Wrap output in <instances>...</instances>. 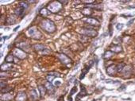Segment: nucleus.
<instances>
[{"mask_svg": "<svg viewBox=\"0 0 135 101\" xmlns=\"http://www.w3.org/2000/svg\"><path fill=\"white\" fill-rule=\"evenodd\" d=\"M18 47H19L22 50V49L25 50L26 52L29 51V45L28 43H26V42H21L20 44L18 45Z\"/></svg>", "mask_w": 135, "mask_h": 101, "instance_id": "dca6fc26", "label": "nucleus"}, {"mask_svg": "<svg viewBox=\"0 0 135 101\" xmlns=\"http://www.w3.org/2000/svg\"><path fill=\"white\" fill-rule=\"evenodd\" d=\"M57 57L59 58V60L61 61L62 64L65 65H69L72 63V60L64 53H58Z\"/></svg>", "mask_w": 135, "mask_h": 101, "instance_id": "39448f33", "label": "nucleus"}, {"mask_svg": "<svg viewBox=\"0 0 135 101\" xmlns=\"http://www.w3.org/2000/svg\"><path fill=\"white\" fill-rule=\"evenodd\" d=\"M13 68V65L11 63H3L1 65V71L4 72V71H8V70H11Z\"/></svg>", "mask_w": 135, "mask_h": 101, "instance_id": "f8f14e48", "label": "nucleus"}, {"mask_svg": "<svg viewBox=\"0 0 135 101\" xmlns=\"http://www.w3.org/2000/svg\"><path fill=\"white\" fill-rule=\"evenodd\" d=\"M134 19H132V20H130V21H129V22H128V26H129V25H130V24L132 23V22H134Z\"/></svg>", "mask_w": 135, "mask_h": 101, "instance_id": "a19ab883", "label": "nucleus"}, {"mask_svg": "<svg viewBox=\"0 0 135 101\" xmlns=\"http://www.w3.org/2000/svg\"><path fill=\"white\" fill-rule=\"evenodd\" d=\"M6 83H3L2 81H1V88H4L6 87Z\"/></svg>", "mask_w": 135, "mask_h": 101, "instance_id": "e433bc0d", "label": "nucleus"}, {"mask_svg": "<svg viewBox=\"0 0 135 101\" xmlns=\"http://www.w3.org/2000/svg\"><path fill=\"white\" fill-rule=\"evenodd\" d=\"M11 90H13V88L11 87H5L4 88H2L1 89V92L2 94H6V93H9V92H11Z\"/></svg>", "mask_w": 135, "mask_h": 101, "instance_id": "bb28decb", "label": "nucleus"}, {"mask_svg": "<svg viewBox=\"0 0 135 101\" xmlns=\"http://www.w3.org/2000/svg\"><path fill=\"white\" fill-rule=\"evenodd\" d=\"M86 7H88V8H93L95 10H101L103 9V6L101 4H96V5H93V4H89L88 6H87Z\"/></svg>", "mask_w": 135, "mask_h": 101, "instance_id": "4be33fe9", "label": "nucleus"}, {"mask_svg": "<svg viewBox=\"0 0 135 101\" xmlns=\"http://www.w3.org/2000/svg\"><path fill=\"white\" fill-rule=\"evenodd\" d=\"M30 98H31V99L34 100V101H35V100H37L38 95H37L36 90H34V89L31 90V92H30Z\"/></svg>", "mask_w": 135, "mask_h": 101, "instance_id": "aec40b11", "label": "nucleus"}, {"mask_svg": "<svg viewBox=\"0 0 135 101\" xmlns=\"http://www.w3.org/2000/svg\"><path fill=\"white\" fill-rule=\"evenodd\" d=\"M126 84H122L120 88H118V92H122V91H124L125 89H126Z\"/></svg>", "mask_w": 135, "mask_h": 101, "instance_id": "473e14b6", "label": "nucleus"}, {"mask_svg": "<svg viewBox=\"0 0 135 101\" xmlns=\"http://www.w3.org/2000/svg\"><path fill=\"white\" fill-rule=\"evenodd\" d=\"M82 2H84V3H92L94 1H83Z\"/></svg>", "mask_w": 135, "mask_h": 101, "instance_id": "58836bf2", "label": "nucleus"}, {"mask_svg": "<svg viewBox=\"0 0 135 101\" xmlns=\"http://www.w3.org/2000/svg\"><path fill=\"white\" fill-rule=\"evenodd\" d=\"M42 53L43 54H49V53H50V51H49V49H44V50H43V51H42Z\"/></svg>", "mask_w": 135, "mask_h": 101, "instance_id": "f704fd0d", "label": "nucleus"}, {"mask_svg": "<svg viewBox=\"0 0 135 101\" xmlns=\"http://www.w3.org/2000/svg\"><path fill=\"white\" fill-rule=\"evenodd\" d=\"M5 61L6 63H11L14 61V55L13 54H8L6 56V57L5 58Z\"/></svg>", "mask_w": 135, "mask_h": 101, "instance_id": "b1692460", "label": "nucleus"}, {"mask_svg": "<svg viewBox=\"0 0 135 101\" xmlns=\"http://www.w3.org/2000/svg\"><path fill=\"white\" fill-rule=\"evenodd\" d=\"M92 13H93L92 10L91 8H88V7H85L82 11V14H83L84 15H91Z\"/></svg>", "mask_w": 135, "mask_h": 101, "instance_id": "5701e85b", "label": "nucleus"}, {"mask_svg": "<svg viewBox=\"0 0 135 101\" xmlns=\"http://www.w3.org/2000/svg\"><path fill=\"white\" fill-rule=\"evenodd\" d=\"M13 55L18 57V59H22V60L25 59V58L26 57V53H25L23 50H22L21 49H18V48L15 49L14 51H13Z\"/></svg>", "mask_w": 135, "mask_h": 101, "instance_id": "423d86ee", "label": "nucleus"}, {"mask_svg": "<svg viewBox=\"0 0 135 101\" xmlns=\"http://www.w3.org/2000/svg\"><path fill=\"white\" fill-rule=\"evenodd\" d=\"M61 9H62V5L60 3L59 1L52 2L48 5V10L50 12H52V13H57Z\"/></svg>", "mask_w": 135, "mask_h": 101, "instance_id": "f03ea898", "label": "nucleus"}, {"mask_svg": "<svg viewBox=\"0 0 135 101\" xmlns=\"http://www.w3.org/2000/svg\"><path fill=\"white\" fill-rule=\"evenodd\" d=\"M77 90H78L77 87H76V86H74V87L72 88V89H71V91H70V93H69L70 96H72V95L75 94L76 92H77Z\"/></svg>", "mask_w": 135, "mask_h": 101, "instance_id": "c756f323", "label": "nucleus"}, {"mask_svg": "<svg viewBox=\"0 0 135 101\" xmlns=\"http://www.w3.org/2000/svg\"><path fill=\"white\" fill-rule=\"evenodd\" d=\"M6 22H7V23H8L9 25H13L15 22H16V19H15V18L14 16H12V17L8 18Z\"/></svg>", "mask_w": 135, "mask_h": 101, "instance_id": "cd10ccee", "label": "nucleus"}, {"mask_svg": "<svg viewBox=\"0 0 135 101\" xmlns=\"http://www.w3.org/2000/svg\"><path fill=\"white\" fill-rule=\"evenodd\" d=\"M26 100V94L25 92H20L16 95V101H25Z\"/></svg>", "mask_w": 135, "mask_h": 101, "instance_id": "9b49d317", "label": "nucleus"}, {"mask_svg": "<svg viewBox=\"0 0 135 101\" xmlns=\"http://www.w3.org/2000/svg\"><path fill=\"white\" fill-rule=\"evenodd\" d=\"M123 26H124V25H123V24H122V23H118V24H117L116 28H117V30H121L123 28Z\"/></svg>", "mask_w": 135, "mask_h": 101, "instance_id": "2f4dec72", "label": "nucleus"}, {"mask_svg": "<svg viewBox=\"0 0 135 101\" xmlns=\"http://www.w3.org/2000/svg\"><path fill=\"white\" fill-rule=\"evenodd\" d=\"M45 88H46L47 92H49V93H51V94L54 93L55 88H54V86H53L52 84H51L50 82H46V83H45Z\"/></svg>", "mask_w": 135, "mask_h": 101, "instance_id": "4468645a", "label": "nucleus"}, {"mask_svg": "<svg viewBox=\"0 0 135 101\" xmlns=\"http://www.w3.org/2000/svg\"><path fill=\"white\" fill-rule=\"evenodd\" d=\"M27 7H28V4L26 2H20L18 8L16 10V14L18 16H21V15H22V14L24 13L25 10L26 9Z\"/></svg>", "mask_w": 135, "mask_h": 101, "instance_id": "0eeeda50", "label": "nucleus"}, {"mask_svg": "<svg viewBox=\"0 0 135 101\" xmlns=\"http://www.w3.org/2000/svg\"><path fill=\"white\" fill-rule=\"evenodd\" d=\"M114 56V53L111 51V50H108V51H106L105 53L103 54V58L104 59H110L112 57Z\"/></svg>", "mask_w": 135, "mask_h": 101, "instance_id": "412c9836", "label": "nucleus"}, {"mask_svg": "<svg viewBox=\"0 0 135 101\" xmlns=\"http://www.w3.org/2000/svg\"><path fill=\"white\" fill-rule=\"evenodd\" d=\"M116 72H118L117 71V66L114 65H110L109 67H107V69H106V73L112 77V76H114L116 74Z\"/></svg>", "mask_w": 135, "mask_h": 101, "instance_id": "6e6552de", "label": "nucleus"}, {"mask_svg": "<svg viewBox=\"0 0 135 101\" xmlns=\"http://www.w3.org/2000/svg\"><path fill=\"white\" fill-rule=\"evenodd\" d=\"M28 34L32 38L36 39V40H39L41 38V33L39 30L37 29V27H31L29 30H28Z\"/></svg>", "mask_w": 135, "mask_h": 101, "instance_id": "7ed1b4c3", "label": "nucleus"}, {"mask_svg": "<svg viewBox=\"0 0 135 101\" xmlns=\"http://www.w3.org/2000/svg\"><path fill=\"white\" fill-rule=\"evenodd\" d=\"M38 90H39V92H40L41 96L45 95L47 92V89L45 85H39V86H38Z\"/></svg>", "mask_w": 135, "mask_h": 101, "instance_id": "a211bd4d", "label": "nucleus"}, {"mask_svg": "<svg viewBox=\"0 0 135 101\" xmlns=\"http://www.w3.org/2000/svg\"><path fill=\"white\" fill-rule=\"evenodd\" d=\"M40 12H41V15H43L44 17H46L47 15L49 14L50 11H48L46 9H42Z\"/></svg>", "mask_w": 135, "mask_h": 101, "instance_id": "7c9ffc66", "label": "nucleus"}, {"mask_svg": "<svg viewBox=\"0 0 135 101\" xmlns=\"http://www.w3.org/2000/svg\"><path fill=\"white\" fill-rule=\"evenodd\" d=\"M90 68L91 66H86L84 69H82V72H81V74H80V80H83V78H84L85 77V75L89 72V70H90Z\"/></svg>", "mask_w": 135, "mask_h": 101, "instance_id": "f3484780", "label": "nucleus"}, {"mask_svg": "<svg viewBox=\"0 0 135 101\" xmlns=\"http://www.w3.org/2000/svg\"><path fill=\"white\" fill-rule=\"evenodd\" d=\"M41 27L48 33L49 34H53L57 30V27H56L55 24L53 23V22H52L49 19H43L41 22Z\"/></svg>", "mask_w": 135, "mask_h": 101, "instance_id": "f257e3e1", "label": "nucleus"}, {"mask_svg": "<svg viewBox=\"0 0 135 101\" xmlns=\"http://www.w3.org/2000/svg\"><path fill=\"white\" fill-rule=\"evenodd\" d=\"M47 80H48V82H50V83H52V81L53 80H54V78H55V76L54 75H53L52 73H49V75L47 76Z\"/></svg>", "mask_w": 135, "mask_h": 101, "instance_id": "c85d7f7f", "label": "nucleus"}, {"mask_svg": "<svg viewBox=\"0 0 135 101\" xmlns=\"http://www.w3.org/2000/svg\"><path fill=\"white\" fill-rule=\"evenodd\" d=\"M68 101H72V96H68Z\"/></svg>", "mask_w": 135, "mask_h": 101, "instance_id": "37998d69", "label": "nucleus"}, {"mask_svg": "<svg viewBox=\"0 0 135 101\" xmlns=\"http://www.w3.org/2000/svg\"><path fill=\"white\" fill-rule=\"evenodd\" d=\"M34 48L35 50H37V51H40V50H44L45 45L42 44H36L34 45Z\"/></svg>", "mask_w": 135, "mask_h": 101, "instance_id": "393cba45", "label": "nucleus"}, {"mask_svg": "<svg viewBox=\"0 0 135 101\" xmlns=\"http://www.w3.org/2000/svg\"><path fill=\"white\" fill-rule=\"evenodd\" d=\"M59 2H60V3L61 4V5L62 4H67L68 2V1H59Z\"/></svg>", "mask_w": 135, "mask_h": 101, "instance_id": "4c0bfd02", "label": "nucleus"}, {"mask_svg": "<svg viewBox=\"0 0 135 101\" xmlns=\"http://www.w3.org/2000/svg\"><path fill=\"white\" fill-rule=\"evenodd\" d=\"M111 51H112L114 53H119L123 52V48L120 45H114L111 47Z\"/></svg>", "mask_w": 135, "mask_h": 101, "instance_id": "ddd939ff", "label": "nucleus"}, {"mask_svg": "<svg viewBox=\"0 0 135 101\" xmlns=\"http://www.w3.org/2000/svg\"><path fill=\"white\" fill-rule=\"evenodd\" d=\"M4 37H1V45H2V44H3V42H4Z\"/></svg>", "mask_w": 135, "mask_h": 101, "instance_id": "ea45409f", "label": "nucleus"}, {"mask_svg": "<svg viewBox=\"0 0 135 101\" xmlns=\"http://www.w3.org/2000/svg\"><path fill=\"white\" fill-rule=\"evenodd\" d=\"M80 33L87 37H96L98 35V32L96 30H90L88 28H83L82 30H80Z\"/></svg>", "mask_w": 135, "mask_h": 101, "instance_id": "20e7f679", "label": "nucleus"}, {"mask_svg": "<svg viewBox=\"0 0 135 101\" xmlns=\"http://www.w3.org/2000/svg\"><path fill=\"white\" fill-rule=\"evenodd\" d=\"M133 71V69H132L131 65H126L125 68L123 70V74L124 76V77H129Z\"/></svg>", "mask_w": 135, "mask_h": 101, "instance_id": "1a4fd4ad", "label": "nucleus"}, {"mask_svg": "<svg viewBox=\"0 0 135 101\" xmlns=\"http://www.w3.org/2000/svg\"><path fill=\"white\" fill-rule=\"evenodd\" d=\"M81 92L79 93V94L77 95V96H76V101H79L80 100L81 98H83V96H85V95H87L88 94H87V91L85 89V88L83 85L81 84Z\"/></svg>", "mask_w": 135, "mask_h": 101, "instance_id": "9d476101", "label": "nucleus"}, {"mask_svg": "<svg viewBox=\"0 0 135 101\" xmlns=\"http://www.w3.org/2000/svg\"><path fill=\"white\" fill-rule=\"evenodd\" d=\"M19 27H20V26H18L16 27V28H14V31H17V30L19 29Z\"/></svg>", "mask_w": 135, "mask_h": 101, "instance_id": "79ce46f5", "label": "nucleus"}, {"mask_svg": "<svg viewBox=\"0 0 135 101\" xmlns=\"http://www.w3.org/2000/svg\"><path fill=\"white\" fill-rule=\"evenodd\" d=\"M87 22L89 25H91V26H99V22L96 18H89L87 19Z\"/></svg>", "mask_w": 135, "mask_h": 101, "instance_id": "2eb2a0df", "label": "nucleus"}, {"mask_svg": "<svg viewBox=\"0 0 135 101\" xmlns=\"http://www.w3.org/2000/svg\"><path fill=\"white\" fill-rule=\"evenodd\" d=\"M106 83H107V84H117V83H118V80H116V81H113V80H106Z\"/></svg>", "mask_w": 135, "mask_h": 101, "instance_id": "72a5a7b5", "label": "nucleus"}, {"mask_svg": "<svg viewBox=\"0 0 135 101\" xmlns=\"http://www.w3.org/2000/svg\"><path fill=\"white\" fill-rule=\"evenodd\" d=\"M12 99V95L10 93H6V94H2L1 100L3 101H10Z\"/></svg>", "mask_w": 135, "mask_h": 101, "instance_id": "6ab92c4d", "label": "nucleus"}, {"mask_svg": "<svg viewBox=\"0 0 135 101\" xmlns=\"http://www.w3.org/2000/svg\"><path fill=\"white\" fill-rule=\"evenodd\" d=\"M60 84H61V82H60V80H56L55 83H54V85L55 86H59Z\"/></svg>", "mask_w": 135, "mask_h": 101, "instance_id": "c9c22d12", "label": "nucleus"}, {"mask_svg": "<svg viewBox=\"0 0 135 101\" xmlns=\"http://www.w3.org/2000/svg\"><path fill=\"white\" fill-rule=\"evenodd\" d=\"M126 64L125 63H120V64H118V65H117V71H118V72H123V69L125 68V66H126Z\"/></svg>", "mask_w": 135, "mask_h": 101, "instance_id": "a878e982", "label": "nucleus"}]
</instances>
